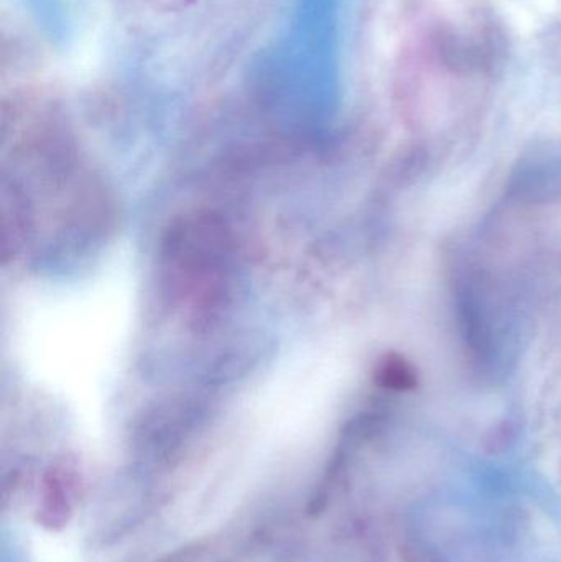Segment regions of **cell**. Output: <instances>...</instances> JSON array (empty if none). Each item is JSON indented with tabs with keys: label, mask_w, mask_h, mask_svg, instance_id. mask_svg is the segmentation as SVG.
Instances as JSON below:
<instances>
[{
	"label": "cell",
	"mask_w": 561,
	"mask_h": 562,
	"mask_svg": "<svg viewBox=\"0 0 561 562\" xmlns=\"http://www.w3.org/2000/svg\"><path fill=\"white\" fill-rule=\"evenodd\" d=\"M78 477L65 468L49 471L43 479L38 505V524L49 530L65 527L71 517L78 495Z\"/></svg>",
	"instance_id": "cell-1"
},
{
	"label": "cell",
	"mask_w": 561,
	"mask_h": 562,
	"mask_svg": "<svg viewBox=\"0 0 561 562\" xmlns=\"http://www.w3.org/2000/svg\"><path fill=\"white\" fill-rule=\"evenodd\" d=\"M375 380L382 389L391 392H412L417 386L418 375L415 367L405 357L389 353L379 362Z\"/></svg>",
	"instance_id": "cell-2"
},
{
	"label": "cell",
	"mask_w": 561,
	"mask_h": 562,
	"mask_svg": "<svg viewBox=\"0 0 561 562\" xmlns=\"http://www.w3.org/2000/svg\"><path fill=\"white\" fill-rule=\"evenodd\" d=\"M206 554L204 544H190V547L180 548V550L168 553L157 562H201Z\"/></svg>",
	"instance_id": "cell-3"
}]
</instances>
